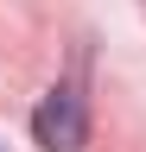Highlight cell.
<instances>
[{
    "mask_svg": "<svg viewBox=\"0 0 146 152\" xmlns=\"http://www.w3.org/2000/svg\"><path fill=\"white\" fill-rule=\"evenodd\" d=\"M32 140H38L45 152H83L89 146V108H83L76 83L45 89V102L32 108Z\"/></svg>",
    "mask_w": 146,
    "mask_h": 152,
    "instance_id": "obj_1",
    "label": "cell"
}]
</instances>
